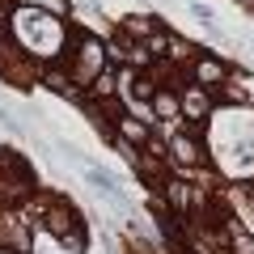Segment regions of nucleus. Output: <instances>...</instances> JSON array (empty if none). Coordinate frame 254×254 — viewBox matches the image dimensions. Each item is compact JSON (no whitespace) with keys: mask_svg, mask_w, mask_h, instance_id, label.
Returning a JSON list of instances; mask_svg holds the SVG:
<instances>
[{"mask_svg":"<svg viewBox=\"0 0 254 254\" xmlns=\"http://www.w3.org/2000/svg\"><path fill=\"white\" fill-rule=\"evenodd\" d=\"M229 250H233V254H254V237L246 233V229L229 225Z\"/></svg>","mask_w":254,"mask_h":254,"instance_id":"9","label":"nucleus"},{"mask_svg":"<svg viewBox=\"0 0 254 254\" xmlns=\"http://www.w3.org/2000/svg\"><path fill=\"white\" fill-rule=\"evenodd\" d=\"M123 30H127V34H136V38H144V34H157L148 17H127V21H123Z\"/></svg>","mask_w":254,"mask_h":254,"instance_id":"12","label":"nucleus"},{"mask_svg":"<svg viewBox=\"0 0 254 254\" xmlns=\"http://www.w3.org/2000/svg\"><path fill=\"white\" fill-rule=\"evenodd\" d=\"M165 199H170L174 203V208H187V203H190V190H187V182H165Z\"/></svg>","mask_w":254,"mask_h":254,"instance_id":"10","label":"nucleus"},{"mask_svg":"<svg viewBox=\"0 0 254 254\" xmlns=\"http://www.w3.org/2000/svg\"><path fill=\"white\" fill-rule=\"evenodd\" d=\"M0 30H4V17H0Z\"/></svg>","mask_w":254,"mask_h":254,"instance_id":"15","label":"nucleus"},{"mask_svg":"<svg viewBox=\"0 0 254 254\" xmlns=\"http://www.w3.org/2000/svg\"><path fill=\"white\" fill-rule=\"evenodd\" d=\"M98 72H102V43H93V38H81V51H76V72H72V85H89Z\"/></svg>","mask_w":254,"mask_h":254,"instance_id":"1","label":"nucleus"},{"mask_svg":"<svg viewBox=\"0 0 254 254\" xmlns=\"http://www.w3.org/2000/svg\"><path fill=\"white\" fill-rule=\"evenodd\" d=\"M148 102H153V110H157L161 119L178 115V98H174V93H165V89H153V98H148Z\"/></svg>","mask_w":254,"mask_h":254,"instance_id":"8","label":"nucleus"},{"mask_svg":"<svg viewBox=\"0 0 254 254\" xmlns=\"http://www.w3.org/2000/svg\"><path fill=\"white\" fill-rule=\"evenodd\" d=\"M178 110H182L187 119H203V115H208V93H203L199 85H187V93H182Z\"/></svg>","mask_w":254,"mask_h":254,"instance_id":"4","label":"nucleus"},{"mask_svg":"<svg viewBox=\"0 0 254 254\" xmlns=\"http://www.w3.org/2000/svg\"><path fill=\"white\" fill-rule=\"evenodd\" d=\"M34 4H43V9H51V13H64V0H34Z\"/></svg>","mask_w":254,"mask_h":254,"instance_id":"14","label":"nucleus"},{"mask_svg":"<svg viewBox=\"0 0 254 254\" xmlns=\"http://www.w3.org/2000/svg\"><path fill=\"white\" fill-rule=\"evenodd\" d=\"M47 229H51L55 237H68V233H76V229H81V216H76L72 208H64V203H60V208L47 212Z\"/></svg>","mask_w":254,"mask_h":254,"instance_id":"2","label":"nucleus"},{"mask_svg":"<svg viewBox=\"0 0 254 254\" xmlns=\"http://www.w3.org/2000/svg\"><path fill=\"white\" fill-rule=\"evenodd\" d=\"M119 131H123V140H131V144H144V140H148V127L144 123H140V119H119Z\"/></svg>","mask_w":254,"mask_h":254,"instance_id":"6","label":"nucleus"},{"mask_svg":"<svg viewBox=\"0 0 254 254\" xmlns=\"http://www.w3.org/2000/svg\"><path fill=\"white\" fill-rule=\"evenodd\" d=\"M190 76L199 81V89H208V85H220V81H225V64H220V60H212V55H203V60H195Z\"/></svg>","mask_w":254,"mask_h":254,"instance_id":"3","label":"nucleus"},{"mask_svg":"<svg viewBox=\"0 0 254 254\" xmlns=\"http://www.w3.org/2000/svg\"><path fill=\"white\" fill-rule=\"evenodd\" d=\"M93 93H98V98H110V93H115V76L98 72V76H93Z\"/></svg>","mask_w":254,"mask_h":254,"instance_id":"13","label":"nucleus"},{"mask_svg":"<svg viewBox=\"0 0 254 254\" xmlns=\"http://www.w3.org/2000/svg\"><path fill=\"white\" fill-rule=\"evenodd\" d=\"M174 157H178L182 165H190V161H199V144L190 136H174Z\"/></svg>","mask_w":254,"mask_h":254,"instance_id":"7","label":"nucleus"},{"mask_svg":"<svg viewBox=\"0 0 254 254\" xmlns=\"http://www.w3.org/2000/svg\"><path fill=\"white\" fill-rule=\"evenodd\" d=\"M85 178H89V187L98 190V195H110L115 203H123V195H119V187H115V178H110V174H102V170H93V165H85Z\"/></svg>","mask_w":254,"mask_h":254,"instance_id":"5","label":"nucleus"},{"mask_svg":"<svg viewBox=\"0 0 254 254\" xmlns=\"http://www.w3.org/2000/svg\"><path fill=\"white\" fill-rule=\"evenodd\" d=\"M47 85H51L55 93H76V85H72V76H64L60 68H47Z\"/></svg>","mask_w":254,"mask_h":254,"instance_id":"11","label":"nucleus"}]
</instances>
